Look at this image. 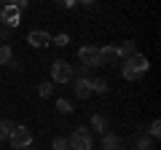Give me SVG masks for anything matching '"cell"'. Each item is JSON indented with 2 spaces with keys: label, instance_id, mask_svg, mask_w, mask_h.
I'll list each match as a JSON object with an SVG mask.
<instances>
[{
  "label": "cell",
  "instance_id": "6da1fadb",
  "mask_svg": "<svg viewBox=\"0 0 161 150\" xmlns=\"http://www.w3.org/2000/svg\"><path fill=\"white\" fill-rule=\"evenodd\" d=\"M148 72V59H145V54H132V56L124 59V67H121V75H124V81H142V75Z\"/></svg>",
  "mask_w": 161,
  "mask_h": 150
},
{
  "label": "cell",
  "instance_id": "7a4b0ae2",
  "mask_svg": "<svg viewBox=\"0 0 161 150\" xmlns=\"http://www.w3.org/2000/svg\"><path fill=\"white\" fill-rule=\"evenodd\" d=\"M67 145H70V150H94L92 131H89L86 126H78V129L67 137Z\"/></svg>",
  "mask_w": 161,
  "mask_h": 150
},
{
  "label": "cell",
  "instance_id": "3957f363",
  "mask_svg": "<svg viewBox=\"0 0 161 150\" xmlns=\"http://www.w3.org/2000/svg\"><path fill=\"white\" fill-rule=\"evenodd\" d=\"M73 81V64L64 62V59H57V62H51V83H67Z\"/></svg>",
  "mask_w": 161,
  "mask_h": 150
},
{
  "label": "cell",
  "instance_id": "277c9868",
  "mask_svg": "<svg viewBox=\"0 0 161 150\" xmlns=\"http://www.w3.org/2000/svg\"><path fill=\"white\" fill-rule=\"evenodd\" d=\"M8 142H11V147L16 150H24L32 145V131H30L27 126H14L11 134H8Z\"/></svg>",
  "mask_w": 161,
  "mask_h": 150
},
{
  "label": "cell",
  "instance_id": "5b68a950",
  "mask_svg": "<svg viewBox=\"0 0 161 150\" xmlns=\"http://www.w3.org/2000/svg\"><path fill=\"white\" fill-rule=\"evenodd\" d=\"M78 62L80 64H86V67H99L102 64V59H99V48H94V46H83V48H78Z\"/></svg>",
  "mask_w": 161,
  "mask_h": 150
},
{
  "label": "cell",
  "instance_id": "8992f818",
  "mask_svg": "<svg viewBox=\"0 0 161 150\" xmlns=\"http://www.w3.org/2000/svg\"><path fill=\"white\" fill-rule=\"evenodd\" d=\"M19 22H22V11L14 6H3L0 8V24H6L8 29H16Z\"/></svg>",
  "mask_w": 161,
  "mask_h": 150
},
{
  "label": "cell",
  "instance_id": "52a82bcc",
  "mask_svg": "<svg viewBox=\"0 0 161 150\" xmlns=\"http://www.w3.org/2000/svg\"><path fill=\"white\" fill-rule=\"evenodd\" d=\"M27 43L32 48H46V46H51V32H46V29H32L27 35Z\"/></svg>",
  "mask_w": 161,
  "mask_h": 150
},
{
  "label": "cell",
  "instance_id": "ba28073f",
  "mask_svg": "<svg viewBox=\"0 0 161 150\" xmlns=\"http://www.w3.org/2000/svg\"><path fill=\"white\" fill-rule=\"evenodd\" d=\"M73 94H75L78 99H86V97H92V78H75Z\"/></svg>",
  "mask_w": 161,
  "mask_h": 150
},
{
  "label": "cell",
  "instance_id": "9c48e42d",
  "mask_svg": "<svg viewBox=\"0 0 161 150\" xmlns=\"http://www.w3.org/2000/svg\"><path fill=\"white\" fill-rule=\"evenodd\" d=\"M102 150H124V139L113 131H105L102 134Z\"/></svg>",
  "mask_w": 161,
  "mask_h": 150
},
{
  "label": "cell",
  "instance_id": "30bf717a",
  "mask_svg": "<svg viewBox=\"0 0 161 150\" xmlns=\"http://www.w3.org/2000/svg\"><path fill=\"white\" fill-rule=\"evenodd\" d=\"M132 147H134V150H156V147H153V137H148L145 131H140L137 137H134Z\"/></svg>",
  "mask_w": 161,
  "mask_h": 150
},
{
  "label": "cell",
  "instance_id": "8fae6325",
  "mask_svg": "<svg viewBox=\"0 0 161 150\" xmlns=\"http://www.w3.org/2000/svg\"><path fill=\"white\" fill-rule=\"evenodd\" d=\"M115 51H118V59H126V56H132V54H137V43L134 40H124V43L115 46Z\"/></svg>",
  "mask_w": 161,
  "mask_h": 150
},
{
  "label": "cell",
  "instance_id": "7c38bea8",
  "mask_svg": "<svg viewBox=\"0 0 161 150\" xmlns=\"http://www.w3.org/2000/svg\"><path fill=\"white\" fill-rule=\"evenodd\" d=\"M99 59H102V64H113V62H118V51H115V46H105V48H99Z\"/></svg>",
  "mask_w": 161,
  "mask_h": 150
},
{
  "label": "cell",
  "instance_id": "4fadbf2b",
  "mask_svg": "<svg viewBox=\"0 0 161 150\" xmlns=\"http://www.w3.org/2000/svg\"><path fill=\"white\" fill-rule=\"evenodd\" d=\"M92 126L97 129L99 134H105V131H110V123H108V118H105L102 113H94V115H92Z\"/></svg>",
  "mask_w": 161,
  "mask_h": 150
},
{
  "label": "cell",
  "instance_id": "5bb4252c",
  "mask_svg": "<svg viewBox=\"0 0 161 150\" xmlns=\"http://www.w3.org/2000/svg\"><path fill=\"white\" fill-rule=\"evenodd\" d=\"M14 59V51H11V46L8 43H0V64L3 67H8V62Z\"/></svg>",
  "mask_w": 161,
  "mask_h": 150
},
{
  "label": "cell",
  "instance_id": "9a60e30c",
  "mask_svg": "<svg viewBox=\"0 0 161 150\" xmlns=\"http://www.w3.org/2000/svg\"><path fill=\"white\" fill-rule=\"evenodd\" d=\"M108 81H102V78H92V94H108Z\"/></svg>",
  "mask_w": 161,
  "mask_h": 150
},
{
  "label": "cell",
  "instance_id": "2e32d148",
  "mask_svg": "<svg viewBox=\"0 0 161 150\" xmlns=\"http://www.w3.org/2000/svg\"><path fill=\"white\" fill-rule=\"evenodd\" d=\"M73 75H75V78H94V70L86 67V64H78V67L73 70Z\"/></svg>",
  "mask_w": 161,
  "mask_h": 150
},
{
  "label": "cell",
  "instance_id": "e0dca14e",
  "mask_svg": "<svg viewBox=\"0 0 161 150\" xmlns=\"http://www.w3.org/2000/svg\"><path fill=\"white\" fill-rule=\"evenodd\" d=\"M51 91H54V83L51 81H46V83H40V86H38V97H43V99L51 97Z\"/></svg>",
  "mask_w": 161,
  "mask_h": 150
},
{
  "label": "cell",
  "instance_id": "ac0fdd59",
  "mask_svg": "<svg viewBox=\"0 0 161 150\" xmlns=\"http://www.w3.org/2000/svg\"><path fill=\"white\" fill-rule=\"evenodd\" d=\"M11 129H14V123H11V121H6V118H0V139H8Z\"/></svg>",
  "mask_w": 161,
  "mask_h": 150
},
{
  "label": "cell",
  "instance_id": "d6986e66",
  "mask_svg": "<svg viewBox=\"0 0 161 150\" xmlns=\"http://www.w3.org/2000/svg\"><path fill=\"white\" fill-rule=\"evenodd\" d=\"M51 43L54 46H59V48H64L70 43V35H64V32H59V35H51Z\"/></svg>",
  "mask_w": 161,
  "mask_h": 150
},
{
  "label": "cell",
  "instance_id": "ffe728a7",
  "mask_svg": "<svg viewBox=\"0 0 161 150\" xmlns=\"http://www.w3.org/2000/svg\"><path fill=\"white\" fill-rule=\"evenodd\" d=\"M51 150H70V145H67V137H54V142H51Z\"/></svg>",
  "mask_w": 161,
  "mask_h": 150
},
{
  "label": "cell",
  "instance_id": "44dd1931",
  "mask_svg": "<svg viewBox=\"0 0 161 150\" xmlns=\"http://www.w3.org/2000/svg\"><path fill=\"white\" fill-rule=\"evenodd\" d=\"M57 110L62 115H70V113H73V104H70L67 99H57Z\"/></svg>",
  "mask_w": 161,
  "mask_h": 150
},
{
  "label": "cell",
  "instance_id": "7402d4cb",
  "mask_svg": "<svg viewBox=\"0 0 161 150\" xmlns=\"http://www.w3.org/2000/svg\"><path fill=\"white\" fill-rule=\"evenodd\" d=\"M148 137H153V139H158V137H161V123H158V121H153V123H150Z\"/></svg>",
  "mask_w": 161,
  "mask_h": 150
},
{
  "label": "cell",
  "instance_id": "603a6c76",
  "mask_svg": "<svg viewBox=\"0 0 161 150\" xmlns=\"http://www.w3.org/2000/svg\"><path fill=\"white\" fill-rule=\"evenodd\" d=\"M75 3H78V0H57V6H59V8H73Z\"/></svg>",
  "mask_w": 161,
  "mask_h": 150
},
{
  "label": "cell",
  "instance_id": "cb8c5ba5",
  "mask_svg": "<svg viewBox=\"0 0 161 150\" xmlns=\"http://www.w3.org/2000/svg\"><path fill=\"white\" fill-rule=\"evenodd\" d=\"M8 70H16V72H19V70H22V64H19V59H11V62H8Z\"/></svg>",
  "mask_w": 161,
  "mask_h": 150
},
{
  "label": "cell",
  "instance_id": "d4e9b609",
  "mask_svg": "<svg viewBox=\"0 0 161 150\" xmlns=\"http://www.w3.org/2000/svg\"><path fill=\"white\" fill-rule=\"evenodd\" d=\"M78 3H83V6H92V3H94V0H78Z\"/></svg>",
  "mask_w": 161,
  "mask_h": 150
},
{
  "label": "cell",
  "instance_id": "484cf974",
  "mask_svg": "<svg viewBox=\"0 0 161 150\" xmlns=\"http://www.w3.org/2000/svg\"><path fill=\"white\" fill-rule=\"evenodd\" d=\"M24 150H32V145H30V147H24Z\"/></svg>",
  "mask_w": 161,
  "mask_h": 150
},
{
  "label": "cell",
  "instance_id": "4316f807",
  "mask_svg": "<svg viewBox=\"0 0 161 150\" xmlns=\"http://www.w3.org/2000/svg\"><path fill=\"white\" fill-rule=\"evenodd\" d=\"M11 150H16V147H11Z\"/></svg>",
  "mask_w": 161,
  "mask_h": 150
}]
</instances>
